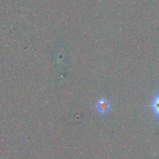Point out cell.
<instances>
[{"instance_id": "obj_1", "label": "cell", "mask_w": 159, "mask_h": 159, "mask_svg": "<svg viewBox=\"0 0 159 159\" xmlns=\"http://www.w3.org/2000/svg\"><path fill=\"white\" fill-rule=\"evenodd\" d=\"M95 108L99 114L105 115L110 112L111 104H110V100L107 98H99L96 99V102H95Z\"/></svg>"}, {"instance_id": "obj_2", "label": "cell", "mask_w": 159, "mask_h": 159, "mask_svg": "<svg viewBox=\"0 0 159 159\" xmlns=\"http://www.w3.org/2000/svg\"><path fill=\"white\" fill-rule=\"evenodd\" d=\"M149 107L152 110L155 119L159 122V92L152 98Z\"/></svg>"}]
</instances>
